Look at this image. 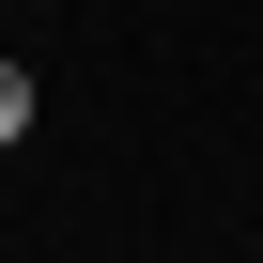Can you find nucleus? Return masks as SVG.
I'll return each instance as SVG.
<instances>
[{"instance_id": "f257e3e1", "label": "nucleus", "mask_w": 263, "mask_h": 263, "mask_svg": "<svg viewBox=\"0 0 263 263\" xmlns=\"http://www.w3.org/2000/svg\"><path fill=\"white\" fill-rule=\"evenodd\" d=\"M16 140H31V78L0 62V155H16Z\"/></svg>"}]
</instances>
